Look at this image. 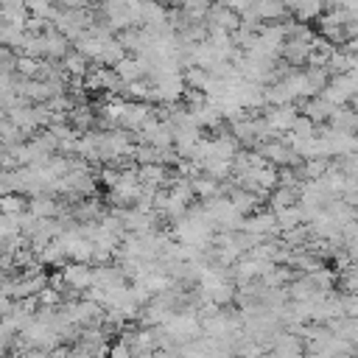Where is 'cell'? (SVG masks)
Listing matches in <instances>:
<instances>
[{
  "instance_id": "2",
  "label": "cell",
  "mask_w": 358,
  "mask_h": 358,
  "mask_svg": "<svg viewBox=\"0 0 358 358\" xmlns=\"http://www.w3.org/2000/svg\"><path fill=\"white\" fill-rule=\"evenodd\" d=\"M241 232H249V235H257V238H277V218L271 210H257L252 215L243 218V227Z\"/></svg>"
},
{
  "instance_id": "1",
  "label": "cell",
  "mask_w": 358,
  "mask_h": 358,
  "mask_svg": "<svg viewBox=\"0 0 358 358\" xmlns=\"http://www.w3.org/2000/svg\"><path fill=\"white\" fill-rule=\"evenodd\" d=\"M260 115H263V120L268 123V129L280 137V134L291 131V126H294L299 109H296V103H285V106H263Z\"/></svg>"
},
{
  "instance_id": "5",
  "label": "cell",
  "mask_w": 358,
  "mask_h": 358,
  "mask_svg": "<svg viewBox=\"0 0 358 358\" xmlns=\"http://www.w3.org/2000/svg\"><path fill=\"white\" fill-rule=\"evenodd\" d=\"M28 213L34 215V218H56V215H62V204L56 201V196H50V193H39V196H31L28 199Z\"/></svg>"
},
{
  "instance_id": "19",
  "label": "cell",
  "mask_w": 358,
  "mask_h": 358,
  "mask_svg": "<svg viewBox=\"0 0 358 358\" xmlns=\"http://www.w3.org/2000/svg\"><path fill=\"white\" fill-rule=\"evenodd\" d=\"M98 179H101V185H103L106 190H112V187L117 185V179H120V171H115V168H109V165H101V168H98Z\"/></svg>"
},
{
  "instance_id": "14",
  "label": "cell",
  "mask_w": 358,
  "mask_h": 358,
  "mask_svg": "<svg viewBox=\"0 0 358 358\" xmlns=\"http://www.w3.org/2000/svg\"><path fill=\"white\" fill-rule=\"evenodd\" d=\"M296 204V190H288V187H274L268 193V210L271 213H280V210H288Z\"/></svg>"
},
{
  "instance_id": "9",
  "label": "cell",
  "mask_w": 358,
  "mask_h": 358,
  "mask_svg": "<svg viewBox=\"0 0 358 358\" xmlns=\"http://www.w3.org/2000/svg\"><path fill=\"white\" fill-rule=\"evenodd\" d=\"M327 126L333 131H344V134H355L358 131V112H352L350 106H338L333 112V117L327 120Z\"/></svg>"
},
{
  "instance_id": "17",
  "label": "cell",
  "mask_w": 358,
  "mask_h": 358,
  "mask_svg": "<svg viewBox=\"0 0 358 358\" xmlns=\"http://www.w3.org/2000/svg\"><path fill=\"white\" fill-rule=\"evenodd\" d=\"M291 134L299 137V140H310V137H316V126H313L305 115H296V120H294V126H291Z\"/></svg>"
},
{
  "instance_id": "13",
  "label": "cell",
  "mask_w": 358,
  "mask_h": 358,
  "mask_svg": "<svg viewBox=\"0 0 358 358\" xmlns=\"http://www.w3.org/2000/svg\"><path fill=\"white\" fill-rule=\"evenodd\" d=\"M190 190H193V196L201 199V201H210V199H218V196H221V185L213 182V179H207V176L190 179Z\"/></svg>"
},
{
  "instance_id": "11",
  "label": "cell",
  "mask_w": 358,
  "mask_h": 358,
  "mask_svg": "<svg viewBox=\"0 0 358 358\" xmlns=\"http://www.w3.org/2000/svg\"><path fill=\"white\" fill-rule=\"evenodd\" d=\"M59 67H62V73H64L67 78H84L87 70H90V62H87L84 56H78L76 50H70V53L59 62Z\"/></svg>"
},
{
  "instance_id": "20",
  "label": "cell",
  "mask_w": 358,
  "mask_h": 358,
  "mask_svg": "<svg viewBox=\"0 0 358 358\" xmlns=\"http://www.w3.org/2000/svg\"><path fill=\"white\" fill-rule=\"evenodd\" d=\"M106 358H131V350H129L126 344L115 341V344H109V352H106Z\"/></svg>"
},
{
  "instance_id": "16",
  "label": "cell",
  "mask_w": 358,
  "mask_h": 358,
  "mask_svg": "<svg viewBox=\"0 0 358 358\" xmlns=\"http://www.w3.org/2000/svg\"><path fill=\"white\" fill-rule=\"evenodd\" d=\"M126 56V50L120 48V42L112 36V39H106L103 42V50H101V59L95 62V64H101V67H115L120 59Z\"/></svg>"
},
{
  "instance_id": "3",
  "label": "cell",
  "mask_w": 358,
  "mask_h": 358,
  "mask_svg": "<svg viewBox=\"0 0 358 358\" xmlns=\"http://www.w3.org/2000/svg\"><path fill=\"white\" fill-rule=\"evenodd\" d=\"M59 271H62L67 288H70L73 294H78V296L92 285V266H87V263H70V260H67Z\"/></svg>"
},
{
  "instance_id": "18",
  "label": "cell",
  "mask_w": 358,
  "mask_h": 358,
  "mask_svg": "<svg viewBox=\"0 0 358 358\" xmlns=\"http://www.w3.org/2000/svg\"><path fill=\"white\" fill-rule=\"evenodd\" d=\"M36 302H39V308H59V305H62V294L48 285V288H42V291L36 294Z\"/></svg>"
},
{
  "instance_id": "6",
  "label": "cell",
  "mask_w": 358,
  "mask_h": 358,
  "mask_svg": "<svg viewBox=\"0 0 358 358\" xmlns=\"http://www.w3.org/2000/svg\"><path fill=\"white\" fill-rule=\"evenodd\" d=\"M112 70H115V76H117L123 84H131V81L145 78V62L137 59V56H123Z\"/></svg>"
},
{
  "instance_id": "21",
  "label": "cell",
  "mask_w": 358,
  "mask_h": 358,
  "mask_svg": "<svg viewBox=\"0 0 358 358\" xmlns=\"http://www.w3.org/2000/svg\"><path fill=\"white\" fill-rule=\"evenodd\" d=\"M22 358H48V350H20Z\"/></svg>"
},
{
  "instance_id": "10",
  "label": "cell",
  "mask_w": 358,
  "mask_h": 358,
  "mask_svg": "<svg viewBox=\"0 0 358 358\" xmlns=\"http://www.w3.org/2000/svg\"><path fill=\"white\" fill-rule=\"evenodd\" d=\"M34 255H36L39 266H64V263H67L64 246H62L59 241H50V243H45V246H42V249H36Z\"/></svg>"
},
{
  "instance_id": "4",
  "label": "cell",
  "mask_w": 358,
  "mask_h": 358,
  "mask_svg": "<svg viewBox=\"0 0 358 358\" xmlns=\"http://www.w3.org/2000/svg\"><path fill=\"white\" fill-rule=\"evenodd\" d=\"M148 117H154V106H151V103L126 101V109H123V117H120V129H123V131H134V134H137Z\"/></svg>"
},
{
  "instance_id": "7",
  "label": "cell",
  "mask_w": 358,
  "mask_h": 358,
  "mask_svg": "<svg viewBox=\"0 0 358 358\" xmlns=\"http://www.w3.org/2000/svg\"><path fill=\"white\" fill-rule=\"evenodd\" d=\"M285 8H288V17H291L294 22H302V25H310V22L319 20L322 11H324V6L316 3V0H310V3H291V6H285Z\"/></svg>"
},
{
  "instance_id": "12",
  "label": "cell",
  "mask_w": 358,
  "mask_h": 358,
  "mask_svg": "<svg viewBox=\"0 0 358 358\" xmlns=\"http://www.w3.org/2000/svg\"><path fill=\"white\" fill-rule=\"evenodd\" d=\"M22 213H28V199L22 193H3L0 196V215L17 218Z\"/></svg>"
},
{
  "instance_id": "15",
  "label": "cell",
  "mask_w": 358,
  "mask_h": 358,
  "mask_svg": "<svg viewBox=\"0 0 358 358\" xmlns=\"http://www.w3.org/2000/svg\"><path fill=\"white\" fill-rule=\"evenodd\" d=\"M274 218H277V232L282 235V232H291V229H296V227H302L305 221H302V213H299V207L294 204V207H288V210H280V213H274Z\"/></svg>"
},
{
  "instance_id": "8",
  "label": "cell",
  "mask_w": 358,
  "mask_h": 358,
  "mask_svg": "<svg viewBox=\"0 0 358 358\" xmlns=\"http://www.w3.org/2000/svg\"><path fill=\"white\" fill-rule=\"evenodd\" d=\"M28 6L25 3H0V22L3 25H11V28H22L25 31V22H28Z\"/></svg>"
}]
</instances>
